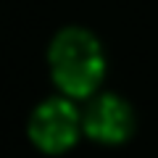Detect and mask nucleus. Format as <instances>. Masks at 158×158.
<instances>
[{"label": "nucleus", "mask_w": 158, "mask_h": 158, "mask_svg": "<svg viewBox=\"0 0 158 158\" xmlns=\"http://www.w3.org/2000/svg\"><path fill=\"white\" fill-rule=\"evenodd\" d=\"M106 58L100 42L90 32L69 27L50 45V71L56 85L71 98H85L100 85Z\"/></svg>", "instance_id": "f257e3e1"}, {"label": "nucleus", "mask_w": 158, "mask_h": 158, "mask_svg": "<svg viewBox=\"0 0 158 158\" xmlns=\"http://www.w3.org/2000/svg\"><path fill=\"white\" fill-rule=\"evenodd\" d=\"M79 113L63 98H50L34 108L29 118V137L45 153H63L77 142L79 135Z\"/></svg>", "instance_id": "f03ea898"}, {"label": "nucleus", "mask_w": 158, "mask_h": 158, "mask_svg": "<svg viewBox=\"0 0 158 158\" xmlns=\"http://www.w3.org/2000/svg\"><path fill=\"white\" fill-rule=\"evenodd\" d=\"M82 127L85 132L98 142H121L129 137L132 127H135V118L132 111L121 98L116 95H100L90 103V108L85 111L82 118Z\"/></svg>", "instance_id": "7ed1b4c3"}]
</instances>
